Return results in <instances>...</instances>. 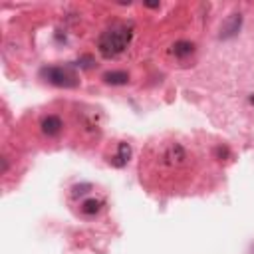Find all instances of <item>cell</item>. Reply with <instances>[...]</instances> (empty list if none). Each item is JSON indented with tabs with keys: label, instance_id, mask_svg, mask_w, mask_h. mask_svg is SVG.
<instances>
[{
	"label": "cell",
	"instance_id": "obj_1",
	"mask_svg": "<svg viewBox=\"0 0 254 254\" xmlns=\"http://www.w3.org/2000/svg\"><path fill=\"white\" fill-rule=\"evenodd\" d=\"M133 30L129 26H111L97 38V50L103 58H115L129 46Z\"/></svg>",
	"mask_w": 254,
	"mask_h": 254
},
{
	"label": "cell",
	"instance_id": "obj_2",
	"mask_svg": "<svg viewBox=\"0 0 254 254\" xmlns=\"http://www.w3.org/2000/svg\"><path fill=\"white\" fill-rule=\"evenodd\" d=\"M40 75L48 83L58 85V87H75L79 83L75 71L69 65H46L40 69Z\"/></svg>",
	"mask_w": 254,
	"mask_h": 254
},
{
	"label": "cell",
	"instance_id": "obj_3",
	"mask_svg": "<svg viewBox=\"0 0 254 254\" xmlns=\"http://www.w3.org/2000/svg\"><path fill=\"white\" fill-rule=\"evenodd\" d=\"M187 149L181 145V143H171L169 147H165V151H163V155H161V159H163V163H167V165H173V167H177V165H183L185 161H187Z\"/></svg>",
	"mask_w": 254,
	"mask_h": 254
},
{
	"label": "cell",
	"instance_id": "obj_4",
	"mask_svg": "<svg viewBox=\"0 0 254 254\" xmlns=\"http://www.w3.org/2000/svg\"><path fill=\"white\" fill-rule=\"evenodd\" d=\"M240 28H242V14H240V12H232V14L222 22L218 38H220V40H230V38H234V36L240 32Z\"/></svg>",
	"mask_w": 254,
	"mask_h": 254
},
{
	"label": "cell",
	"instance_id": "obj_5",
	"mask_svg": "<svg viewBox=\"0 0 254 254\" xmlns=\"http://www.w3.org/2000/svg\"><path fill=\"white\" fill-rule=\"evenodd\" d=\"M40 127H42V133H44V135H48V137H56V135L62 131L64 123H62V119H60L58 115H48V117L42 119Z\"/></svg>",
	"mask_w": 254,
	"mask_h": 254
},
{
	"label": "cell",
	"instance_id": "obj_6",
	"mask_svg": "<svg viewBox=\"0 0 254 254\" xmlns=\"http://www.w3.org/2000/svg\"><path fill=\"white\" fill-rule=\"evenodd\" d=\"M129 159H131V145L125 143V141H121V143L117 145V153H115L113 159H111V165L117 167V169H121V167H125V165L129 163Z\"/></svg>",
	"mask_w": 254,
	"mask_h": 254
},
{
	"label": "cell",
	"instance_id": "obj_7",
	"mask_svg": "<svg viewBox=\"0 0 254 254\" xmlns=\"http://www.w3.org/2000/svg\"><path fill=\"white\" fill-rule=\"evenodd\" d=\"M103 81L109 85H125L129 81V73L127 71H107V73H103Z\"/></svg>",
	"mask_w": 254,
	"mask_h": 254
},
{
	"label": "cell",
	"instance_id": "obj_8",
	"mask_svg": "<svg viewBox=\"0 0 254 254\" xmlns=\"http://www.w3.org/2000/svg\"><path fill=\"white\" fill-rule=\"evenodd\" d=\"M194 52V44L192 42H187V40H181V42H175L173 44V54L177 56V58H187V56H190Z\"/></svg>",
	"mask_w": 254,
	"mask_h": 254
},
{
	"label": "cell",
	"instance_id": "obj_9",
	"mask_svg": "<svg viewBox=\"0 0 254 254\" xmlns=\"http://www.w3.org/2000/svg\"><path fill=\"white\" fill-rule=\"evenodd\" d=\"M101 206H103V202L99 198H85L81 202V212L87 214V216H93V214H97L101 210Z\"/></svg>",
	"mask_w": 254,
	"mask_h": 254
},
{
	"label": "cell",
	"instance_id": "obj_10",
	"mask_svg": "<svg viewBox=\"0 0 254 254\" xmlns=\"http://www.w3.org/2000/svg\"><path fill=\"white\" fill-rule=\"evenodd\" d=\"M89 190H91V185H89V183L73 185V187H71V196H73V198H77V196H83V194H87Z\"/></svg>",
	"mask_w": 254,
	"mask_h": 254
},
{
	"label": "cell",
	"instance_id": "obj_11",
	"mask_svg": "<svg viewBox=\"0 0 254 254\" xmlns=\"http://www.w3.org/2000/svg\"><path fill=\"white\" fill-rule=\"evenodd\" d=\"M216 155L218 157H226L228 155V149L226 147H216Z\"/></svg>",
	"mask_w": 254,
	"mask_h": 254
},
{
	"label": "cell",
	"instance_id": "obj_12",
	"mask_svg": "<svg viewBox=\"0 0 254 254\" xmlns=\"http://www.w3.org/2000/svg\"><path fill=\"white\" fill-rule=\"evenodd\" d=\"M145 6H147V8H159L161 4H159V2H145Z\"/></svg>",
	"mask_w": 254,
	"mask_h": 254
},
{
	"label": "cell",
	"instance_id": "obj_13",
	"mask_svg": "<svg viewBox=\"0 0 254 254\" xmlns=\"http://www.w3.org/2000/svg\"><path fill=\"white\" fill-rule=\"evenodd\" d=\"M8 171V159H2V175Z\"/></svg>",
	"mask_w": 254,
	"mask_h": 254
},
{
	"label": "cell",
	"instance_id": "obj_14",
	"mask_svg": "<svg viewBox=\"0 0 254 254\" xmlns=\"http://www.w3.org/2000/svg\"><path fill=\"white\" fill-rule=\"evenodd\" d=\"M248 103H250V107H252V109H254V93H252V95H250V97H248Z\"/></svg>",
	"mask_w": 254,
	"mask_h": 254
}]
</instances>
